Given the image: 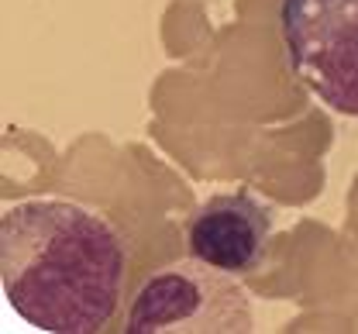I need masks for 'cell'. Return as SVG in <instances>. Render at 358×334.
I'll use <instances>...</instances> for the list:
<instances>
[{"label":"cell","instance_id":"277c9868","mask_svg":"<svg viewBox=\"0 0 358 334\" xmlns=\"http://www.w3.org/2000/svg\"><path fill=\"white\" fill-rule=\"evenodd\" d=\"M272 238V207L248 190L210 196L186 221V252L221 273H248Z\"/></svg>","mask_w":358,"mask_h":334},{"label":"cell","instance_id":"7a4b0ae2","mask_svg":"<svg viewBox=\"0 0 358 334\" xmlns=\"http://www.w3.org/2000/svg\"><path fill=\"white\" fill-rule=\"evenodd\" d=\"M128 334H248L252 307L231 273L200 259L173 262L152 273L131 296Z\"/></svg>","mask_w":358,"mask_h":334},{"label":"cell","instance_id":"6da1fadb","mask_svg":"<svg viewBox=\"0 0 358 334\" xmlns=\"http://www.w3.org/2000/svg\"><path fill=\"white\" fill-rule=\"evenodd\" d=\"M128 252L107 217L73 200H28L0 217V283L21 321L48 334L103 331Z\"/></svg>","mask_w":358,"mask_h":334},{"label":"cell","instance_id":"3957f363","mask_svg":"<svg viewBox=\"0 0 358 334\" xmlns=\"http://www.w3.org/2000/svg\"><path fill=\"white\" fill-rule=\"evenodd\" d=\"M279 31L296 80L358 117V0H279Z\"/></svg>","mask_w":358,"mask_h":334}]
</instances>
